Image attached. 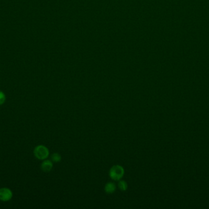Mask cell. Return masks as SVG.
Wrapping results in <instances>:
<instances>
[{
	"label": "cell",
	"instance_id": "cell-1",
	"mask_svg": "<svg viewBox=\"0 0 209 209\" xmlns=\"http://www.w3.org/2000/svg\"><path fill=\"white\" fill-rule=\"evenodd\" d=\"M125 173L124 168L121 165H114L109 171L110 177L115 181H119L123 178Z\"/></svg>",
	"mask_w": 209,
	"mask_h": 209
},
{
	"label": "cell",
	"instance_id": "cell-2",
	"mask_svg": "<svg viewBox=\"0 0 209 209\" xmlns=\"http://www.w3.org/2000/svg\"><path fill=\"white\" fill-rule=\"evenodd\" d=\"M34 154L36 158L40 160H44L48 157L49 150L45 146L40 145L36 147L34 150Z\"/></svg>",
	"mask_w": 209,
	"mask_h": 209
},
{
	"label": "cell",
	"instance_id": "cell-3",
	"mask_svg": "<svg viewBox=\"0 0 209 209\" xmlns=\"http://www.w3.org/2000/svg\"><path fill=\"white\" fill-rule=\"evenodd\" d=\"M12 198V192L7 188H2L0 189V201L6 202L11 199Z\"/></svg>",
	"mask_w": 209,
	"mask_h": 209
},
{
	"label": "cell",
	"instance_id": "cell-4",
	"mask_svg": "<svg viewBox=\"0 0 209 209\" xmlns=\"http://www.w3.org/2000/svg\"><path fill=\"white\" fill-rule=\"evenodd\" d=\"M53 167V164L52 161L48 160H44L41 166V168L42 171L45 172H50Z\"/></svg>",
	"mask_w": 209,
	"mask_h": 209
},
{
	"label": "cell",
	"instance_id": "cell-5",
	"mask_svg": "<svg viewBox=\"0 0 209 209\" xmlns=\"http://www.w3.org/2000/svg\"><path fill=\"white\" fill-rule=\"evenodd\" d=\"M104 190L107 194H111L116 191V186L113 182H108L104 187Z\"/></svg>",
	"mask_w": 209,
	"mask_h": 209
},
{
	"label": "cell",
	"instance_id": "cell-6",
	"mask_svg": "<svg viewBox=\"0 0 209 209\" xmlns=\"http://www.w3.org/2000/svg\"><path fill=\"white\" fill-rule=\"evenodd\" d=\"M118 186L119 190L122 191H126L128 189V184L124 180H120L118 182Z\"/></svg>",
	"mask_w": 209,
	"mask_h": 209
},
{
	"label": "cell",
	"instance_id": "cell-7",
	"mask_svg": "<svg viewBox=\"0 0 209 209\" xmlns=\"http://www.w3.org/2000/svg\"><path fill=\"white\" fill-rule=\"evenodd\" d=\"M61 156L58 153H54L51 156V160L54 163H59L61 161Z\"/></svg>",
	"mask_w": 209,
	"mask_h": 209
},
{
	"label": "cell",
	"instance_id": "cell-8",
	"mask_svg": "<svg viewBox=\"0 0 209 209\" xmlns=\"http://www.w3.org/2000/svg\"><path fill=\"white\" fill-rule=\"evenodd\" d=\"M5 101H6V95L2 91H0V105L3 104Z\"/></svg>",
	"mask_w": 209,
	"mask_h": 209
}]
</instances>
